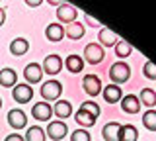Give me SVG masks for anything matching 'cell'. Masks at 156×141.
Here are the masks:
<instances>
[{
	"instance_id": "cell-1",
	"label": "cell",
	"mask_w": 156,
	"mask_h": 141,
	"mask_svg": "<svg viewBox=\"0 0 156 141\" xmlns=\"http://www.w3.org/2000/svg\"><path fill=\"white\" fill-rule=\"evenodd\" d=\"M129 76H131V69H129V65H127V63L119 61V63H113V65H111L109 79L113 80V84H119V82L129 80Z\"/></svg>"
},
{
	"instance_id": "cell-2",
	"label": "cell",
	"mask_w": 156,
	"mask_h": 141,
	"mask_svg": "<svg viewBox=\"0 0 156 141\" xmlns=\"http://www.w3.org/2000/svg\"><path fill=\"white\" fill-rule=\"evenodd\" d=\"M62 92V84L58 80H47L45 84L41 86V96L45 102H51V100H57Z\"/></svg>"
},
{
	"instance_id": "cell-3",
	"label": "cell",
	"mask_w": 156,
	"mask_h": 141,
	"mask_svg": "<svg viewBox=\"0 0 156 141\" xmlns=\"http://www.w3.org/2000/svg\"><path fill=\"white\" fill-rule=\"evenodd\" d=\"M66 133H68V128H66V124H65L62 120L49 121V125H47V135H49L53 141H61Z\"/></svg>"
},
{
	"instance_id": "cell-4",
	"label": "cell",
	"mask_w": 156,
	"mask_h": 141,
	"mask_svg": "<svg viewBox=\"0 0 156 141\" xmlns=\"http://www.w3.org/2000/svg\"><path fill=\"white\" fill-rule=\"evenodd\" d=\"M12 98L20 102V104H26L33 98V88L29 84H14L12 86Z\"/></svg>"
},
{
	"instance_id": "cell-5",
	"label": "cell",
	"mask_w": 156,
	"mask_h": 141,
	"mask_svg": "<svg viewBox=\"0 0 156 141\" xmlns=\"http://www.w3.org/2000/svg\"><path fill=\"white\" fill-rule=\"evenodd\" d=\"M84 59L88 63H92V65L101 63L104 61V49H101V45H98V43H88L84 47Z\"/></svg>"
},
{
	"instance_id": "cell-6",
	"label": "cell",
	"mask_w": 156,
	"mask_h": 141,
	"mask_svg": "<svg viewBox=\"0 0 156 141\" xmlns=\"http://www.w3.org/2000/svg\"><path fill=\"white\" fill-rule=\"evenodd\" d=\"M31 114H33V118L39 120V121H49L51 116H53V108L49 106V102H37V104H33Z\"/></svg>"
},
{
	"instance_id": "cell-7",
	"label": "cell",
	"mask_w": 156,
	"mask_h": 141,
	"mask_svg": "<svg viewBox=\"0 0 156 141\" xmlns=\"http://www.w3.org/2000/svg\"><path fill=\"white\" fill-rule=\"evenodd\" d=\"M43 72H47V75H57V72H61L62 69V59L58 55H47L45 61H43L41 65Z\"/></svg>"
},
{
	"instance_id": "cell-8",
	"label": "cell",
	"mask_w": 156,
	"mask_h": 141,
	"mask_svg": "<svg viewBox=\"0 0 156 141\" xmlns=\"http://www.w3.org/2000/svg\"><path fill=\"white\" fill-rule=\"evenodd\" d=\"M57 18H58L62 24L74 22V20H76V8L70 6V4H66V2H62L61 6L57 8Z\"/></svg>"
},
{
	"instance_id": "cell-9",
	"label": "cell",
	"mask_w": 156,
	"mask_h": 141,
	"mask_svg": "<svg viewBox=\"0 0 156 141\" xmlns=\"http://www.w3.org/2000/svg\"><path fill=\"white\" fill-rule=\"evenodd\" d=\"M82 86H84V90L90 96H98L101 92V82L96 75H86L84 80H82Z\"/></svg>"
},
{
	"instance_id": "cell-10",
	"label": "cell",
	"mask_w": 156,
	"mask_h": 141,
	"mask_svg": "<svg viewBox=\"0 0 156 141\" xmlns=\"http://www.w3.org/2000/svg\"><path fill=\"white\" fill-rule=\"evenodd\" d=\"M23 76H26L27 82H31V84H35V82H39L43 79V69L39 63H29V65L26 67V71H23Z\"/></svg>"
},
{
	"instance_id": "cell-11",
	"label": "cell",
	"mask_w": 156,
	"mask_h": 141,
	"mask_svg": "<svg viewBox=\"0 0 156 141\" xmlns=\"http://www.w3.org/2000/svg\"><path fill=\"white\" fill-rule=\"evenodd\" d=\"M8 124L12 125L14 129H22V128H26L27 125V118H26V114H23L22 110H10L8 112Z\"/></svg>"
},
{
	"instance_id": "cell-12",
	"label": "cell",
	"mask_w": 156,
	"mask_h": 141,
	"mask_svg": "<svg viewBox=\"0 0 156 141\" xmlns=\"http://www.w3.org/2000/svg\"><path fill=\"white\" fill-rule=\"evenodd\" d=\"M139 139V131H136L135 125L125 124L119 128V133H117V141H136Z\"/></svg>"
},
{
	"instance_id": "cell-13",
	"label": "cell",
	"mask_w": 156,
	"mask_h": 141,
	"mask_svg": "<svg viewBox=\"0 0 156 141\" xmlns=\"http://www.w3.org/2000/svg\"><path fill=\"white\" fill-rule=\"evenodd\" d=\"M121 108H123V112H127V114H136V112L140 110V102L135 94H127L125 98L121 100Z\"/></svg>"
},
{
	"instance_id": "cell-14",
	"label": "cell",
	"mask_w": 156,
	"mask_h": 141,
	"mask_svg": "<svg viewBox=\"0 0 156 141\" xmlns=\"http://www.w3.org/2000/svg\"><path fill=\"white\" fill-rule=\"evenodd\" d=\"M119 128H121L119 121H109V124H105L104 129H101V137H104L105 141H117Z\"/></svg>"
},
{
	"instance_id": "cell-15",
	"label": "cell",
	"mask_w": 156,
	"mask_h": 141,
	"mask_svg": "<svg viewBox=\"0 0 156 141\" xmlns=\"http://www.w3.org/2000/svg\"><path fill=\"white\" fill-rule=\"evenodd\" d=\"M104 98H105L107 104H115V102H119L121 100V86H117V84L105 86V88H104Z\"/></svg>"
},
{
	"instance_id": "cell-16",
	"label": "cell",
	"mask_w": 156,
	"mask_h": 141,
	"mask_svg": "<svg viewBox=\"0 0 156 141\" xmlns=\"http://www.w3.org/2000/svg\"><path fill=\"white\" fill-rule=\"evenodd\" d=\"M53 114H55L57 118H61L62 121H65V118H68V116L72 114V106H70V102H66V100H58L57 104H55V108H53Z\"/></svg>"
},
{
	"instance_id": "cell-17",
	"label": "cell",
	"mask_w": 156,
	"mask_h": 141,
	"mask_svg": "<svg viewBox=\"0 0 156 141\" xmlns=\"http://www.w3.org/2000/svg\"><path fill=\"white\" fill-rule=\"evenodd\" d=\"M27 49H29V43H27V39H23V37H16V39L10 43V53L16 55V57L27 53Z\"/></svg>"
},
{
	"instance_id": "cell-18",
	"label": "cell",
	"mask_w": 156,
	"mask_h": 141,
	"mask_svg": "<svg viewBox=\"0 0 156 141\" xmlns=\"http://www.w3.org/2000/svg\"><path fill=\"white\" fill-rule=\"evenodd\" d=\"M45 35L49 41H61L62 35H65V30H62L61 24H49L45 30Z\"/></svg>"
},
{
	"instance_id": "cell-19",
	"label": "cell",
	"mask_w": 156,
	"mask_h": 141,
	"mask_svg": "<svg viewBox=\"0 0 156 141\" xmlns=\"http://www.w3.org/2000/svg\"><path fill=\"white\" fill-rule=\"evenodd\" d=\"M65 65L70 72H80L84 69V59H82L80 55H68L65 59Z\"/></svg>"
},
{
	"instance_id": "cell-20",
	"label": "cell",
	"mask_w": 156,
	"mask_h": 141,
	"mask_svg": "<svg viewBox=\"0 0 156 141\" xmlns=\"http://www.w3.org/2000/svg\"><path fill=\"white\" fill-rule=\"evenodd\" d=\"M16 71L14 69H10V67H6V69H2L0 71V86H14L16 84Z\"/></svg>"
},
{
	"instance_id": "cell-21",
	"label": "cell",
	"mask_w": 156,
	"mask_h": 141,
	"mask_svg": "<svg viewBox=\"0 0 156 141\" xmlns=\"http://www.w3.org/2000/svg\"><path fill=\"white\" fill-rule=\"evenodd\" d=\"M65 35L68 39H80V37L84 35V26H82V24H76V22H70L65 30Z\"/></svg>"
},
{
	"instance_id": "cell-22",
	"label": "cell",
	"mask_w": 156,
	"mask_h": 141,
	"mask_svg": "<svg viewBox=\"0 0 156 141\" xmlns=\"http://www.w3.org/2000/svg\"><path fill=\"white\" fill-rule=\"evenodd\" d=\"M98 39H100L101 45H105V47H111V45H115V41H117V35L113 32L109 30V28H101L100 30V35H98Z\"/></svg>"
},
{
	"instance_id": "cell-23",
	"label": "cell",
	"mask_w": 156,
	"mask_h": 141,
	"mask_svg": "<svg viewBox=\"0 0 156 141\" xmlns=\"http://www.w3.org/2000/svg\"><path fill=\"white\" fill-rule=\"evenodd\" d=\"M131 53H133V45H131L129 41L125 39H117L115 41V55L121 57V59H125V57H129Z\"/></svg>"
},
{
	"instance_id": "cell-24",
	"label": "cell",
	"mask_w": 156,
	"mask_h": 141,
	"mask_svg": "<svg viewBox=\"0 0 156 141\" xmlns=\"http://www.w3.org/2000/svg\"><path fill=\"white\" fill-rule=\"evenodd\" d=\"M23 141H45V131L39 128V125H31V128L26 131Z\"/></svg>"
},
{
	"instance_id": "cell-25",
	"label": "cell",
	"mask_w": 156,
	"mask_h": 141,
	"mask_svg": "<svg viewBox=\"0 0 156 141\" xmlns=\"http://www.w3.org/2000/svg\"><path fill=\"white\" fill-rule=\"evenodd\" d=\"M139 102H140V104H144V106H148V108L152 110V106L156 104V92L152 88H143Z\"/></svg>"
},
{
	"instance_id": "cell-26",
	"label": "cell",
	"mask_w": 156,
	"mask_h": 141,
	"mask_svg": "<svg viewBox=\"0 0 156 141\" xmlns=\"http://www.w3.org/2000/svg\"><path fill=\"white\" fill-rule=\"evenodd\" d=\"M143 124L148 131H156V112L154 110H146L143 114Z\"/></svg>"
},
{
	"instance_id": "cell-27",
	"label": "cell",
	"mask_w": 156,
	"mask_h": 141,
	"mask_svg": "<svg viewBox=\"0 0 156 141\" xmlns=\"http://www.w3.org/2000/svg\"><path fill=\"white\" fill-rule=\"evenodd\" d=\"M80 125H84V128H90V125H94L96 124V118L94 116H90L88 112H82V110H78L76 112V118H74Z\"/></svg>"
},
{
	"instance_id": "cell-28",
	"label": "cell",
	"mask_w": 156,
	"mask_h": 141,
	"mask_svg": "<svg viewBox=\"0 0 156 141\" xmlns=\"http://www.w3.org/2000/svg\"><path fill=\"white\" fill-rule=\"evenodd\" d=\"M80 110L82 112H88V114L94 116L96 120H98V116H100V106H98L96 102H82V104H80Z\"/></svg>"
},
{
	"instance_id": "cell-29",
	"label": "cell",
	"mask_w": 156,
	"mask_h": 141,
	"mask_svg": "<svg viewBox=\"0 0 156 141\" xmlns=\"http://www.w3.org/2000/svg\"><path fill=\"white\" fill-rule=\"evenodd\" d=\"M70 141H90V133L86 129H76V131H72Z\"/></svg>"
},
{
	"instance_id": "cell-30",
	"label": "cell",
	"mask_w": 156,
	"mask_h": 141,
	"mask_svg": "<svg viewBox=\"0 0 156 141\" xmlns=\"http://www.w3.org/2000/svg\"><path fill=\"white\" fill-rule=\"evenodd\" d=\"M144 75L148 76V79H156V67H154V63L152 61H146L144 63Z\"/></svg>"
},
{
	"instance_id": "cell-31",
	"label": "cell",
	"mask_w": 156,
	"mask_h": 141,
	"mask_svg": "<svg viewBox=\"0 0 156 141\" xmlns=\"http://www.w3.org/2000/svg\"><path fill=\"white\" fill-rule=\"evenodd\" d=\"M84 20H86L88 24H90V26H92V28H100V26H101V24H100V22H98V20H94V18H92V16H90V14H84Z\"/></svg>"
},
{
	"instance_id": "cell-32",
	"label": "cell",
	"mask_w": 156,
	"mask_h": 141,
	"mask_svg": "<svg viewBox=\"0 0 156 141\" xmlns=\"http://www.w3.org/2000/svg\"><path fill=\"white\" fill-rule=\"evenodd\" d=\"M4 141H23V137H22L20 133H10V135H8V137L4 139Z\"/></svg>"
},
{
	"instance_id": "cell-33",
	"label": "cell",
	"mask_w": 156,
	"mask_h": 141,
	"mask_svg": "<svg viewBox=\"0 0 156 141\" xmlns=\"http://www.w3.org/2000/svg\"><path fill=\"white\" fill-rule=\"evenodd\" d=\"M43 0H26V4L27 6H31V8H35V6H39V4H41Z\"/></svg>"
},
{
	"instance_id": "cell-34",
	"label": "cell",
	"mask_w": 156,
	"mask_h": 141,
	"mask_svg": "<svg viewBox=\"0 0 156 141\" xmlns=\"http://www.w3.org/2000/svg\"><path fill=\"white\" fill-rule=\"evenodd\" d=\"M4 20H6V12H4L2 8H0V26L4 24Z\"/></svg>"
},
{
	"instance_id": "cell-35",
	"label": "cell",
	"mask_w": 156,
	"mask_h": 141,
	"mask_svg": "<svg viewBox=\"0 0 156 141\" xmlns=\"http://www.w3.org/2000/svg\"><path fill=\"white\" fill-rule=\"evenodd\" d=\"M47 2H49V4H55V6H61L62 0H47Z\"/></svg>"
},
{
	"instance_id": "cell-36",
	"label": "cell",
	"mask_w": 156,
	"mask_h": 141,
	"mask_svg": "<svg viewBox=\"0 0 156 141\" xmlns=\"http://www.w3.org/2000/svg\"><path fill=\"white\" fill-rule=\"evenodd\" d=\"M0 108H2V98H0Z\"/></svg>"
}]
</instances>
